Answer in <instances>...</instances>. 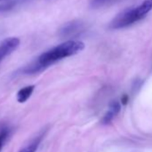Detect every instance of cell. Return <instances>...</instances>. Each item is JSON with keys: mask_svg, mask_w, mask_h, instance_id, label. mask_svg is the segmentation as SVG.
<instances>
[{"mask_svg": "<svg viewBox=\"0 0 152 152\" xmlns=\"http://www.w3.org/2000/svg\"><path fill=\"white\" fill-rule=\"evenodd\" d=\"M34 89H35V85H30V86H26V87L21 89L17 92V101L19 103L26 102L32 95Z\"/></svg>", "mask_w": 152, "mask_h": 152, "instance_id": "obj_7", "label": "cell"}, {"mask_svg": "<svg viewBox=\"0 0 152 152\" xmlns=\"http://www.w3.org/2000/svg\"><path fill=\"white\" fill-rule=\"evenodd\" d=\"M20 46V39L16 37L5 39L0 43V63L7 56H10Z\"/></svg>", "mask_w": 152, "mask_h": 152, "instance_id": "obj_3", "label": "cell"}, {"mask_svg": "<svg viewBox=\"0 0 152 152\" xmlns=\"http://www.w3.org/2000/svg\"><path fill=\"white\" fill-rule=\"evenodd\" d=\"M9 135V131L8 129H3L1 132H0V150L2 149L4 143L6 142L7 137Z\"/></svg>", "mask_w": 152, "mask_h": 152, "instance_id": "obj_9", "label": "cell"}, {"mask_svg": "<svg viewBox=\"0 0 152 152\" xmlns=\"http://www.w3.org/2000/svg\"><path fill=\"white\" fill-rule=\"evenodd\" d=\"M128 100H129V97H128V95L124 94V95L122 96V98H121V103H122L123 105H126V104L128 103Z\"/></svg>", "mask_w": 152, "mask_h": 152, "instance_id": "obj_10", "label": "cell"}, {"mask_svg": "<svg viewBox=\"0 0 152 152\" xmlns=\"http://www.w3.org/2000/svg\"><path fill=\"white\" fill-rule=\"evenodd\" d=\"M112 0H91V8H99L108 3H110Z\"/></svg>", "mask_w": 152, "mask_h": 152, "instance_id": "obj_8", "label": "cell"}, {"mask_svg": "<svg viewBox=\"0 0 152 152\" xmlns=\"http://www.w3.org/2000/svg\"><path fill=\"white\" fill-rule=\"evenodd\" d=\"M121 110V105L117 100H113L110 102L108 106V109L104 115V116L101 119V124H110L114 118L119 114Z\"/></svg>", "mask_w": 152, "mask_h": 152, "instance_id": "obj_5", "label": "cell"}, {"mask_svg": "<svg viewBox=\"0 0 152 152\" xmlns=\"http://www.w3.org/2000/svg\"><path fill=\"white\" fill-rule=\"evenodd\" d=\"M84 30V24L81 21H72L65 25H64L61 30L59 34L62 37H68L75 34H79Z\"/></svg>", "mask_w": 152, "mask_h": 152, "instance_id": "obj_4", "label": "cell"}, {"mask_svg": "<svg viewBox=\"0 0 152 152\" xmlns=\"http://www.w3.org/2000/svg\"><path fill=\"white\" fill-rule=\"evenodd\" d=\"M151 10L152 0H144L138 7H130L116 15L110 23L109 28L113 30H117L128 27L143 19Z\"/></svg>", "mask_w": 152, "mask_h": 152, "instance_id": "obj_2", "label": "cell"}, {"mask_svg": "<svg viewBox=\"0 0 152 152\" xmlns=\"http://www.w3.org/2000/svg\"><path fill=\"white\" fill-rule=\"evenodd\" d=\"M47 130L45 129V131H41L37 136H35L30 142H28L26 145H24L18 152H36L39 146L40 145L43 138L45 137Z\"/></svg>", "mask_w": 152, "mask_h": 152, "instance_id": "obj_6", "label": "cell"}, {"mask_svg": "<svg viewBox=\"0 0 152 152\" xmlns=\"http://www.w3.org/2000/svg\"><path fill=\"white\" fill-rule=\"evenodd\" d=\"M84 43L79 40L64 41L42 53L35 62L27 65L23 72L24 73H35L41 72L57 61L80 53L84 49Z\"/></svg>", "mask_w": 152, "mask_h": 152, "instance_id": "obj_1", "label": "cell"}]
</instances>
